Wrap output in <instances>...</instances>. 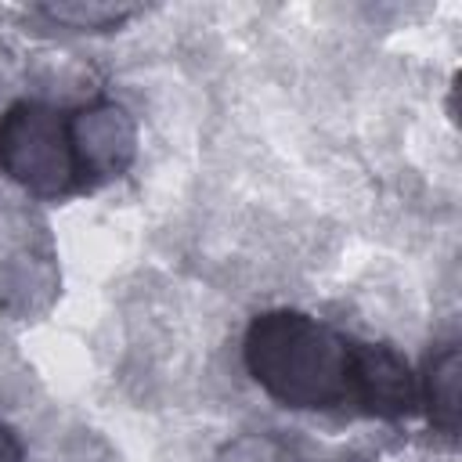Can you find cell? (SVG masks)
<instances>
[{
	"label": "cell",
	"instance_id": "5",
	"mask_svg": "<svg viewBox=\"0 0 462 462\" xmlns=\"http://www.w3.org/2000/svg\"><path fill=\"white\" fill-rule=\"evenodd\" d=\"M36 14L58 22V25H69L76 32H108V29H119L126 25L134 14H141L137 4H97V0H69V4H40L32 7Z\"/></svg>",
	"mask_w": 462,
	"mask_h": 462
},
{
	"label": "cell",
	"instance_id": "6",
	"mask_svg": "<svg viewBox=\"0 0 462 462\" xmlns=\"http://www.w3.org/2000/svg\"><path fill=\"white\" fill-rule=\"evenodd\" d=\"M22 458H25V448H22L18 433L7 422H0V462H22Z\"/></svg>",
	"mask_w": 462,
	"mask_h": 462
},
{
	"label": "cell",
	"instance_id": "2",
	"mask_svg": "<svg viewBox=\"0 0 462 462\" xmlns=\"http://www.w3.org/2000/svg\"><path fill=\"white\" fill-rule=\"evenodd\" d=\"M0 173L47 202L90 191L72 134V108L40 97L7 105L0 116Z\"/></svg>",
	"mask_w": 462,
	"mask_h": 462
},
{
	"label": "cell",
	"instance_id": "1",
	"mask_svg": "<svg viewBox=\"0 0 462 462\" xmlns=\"http://www.w3.org/2000/svg\"><path fill=\"white\" fill-rule=\"evenodd\" d=\"M368 346V339L307 310L274 307L245 325L242 361L249 379L282 408L361 415Z\"/></svg>",
	"mask_w": 462,
	"mask_h": 462
},
{
	"label": "cell",
	"instance_id": "3",
	"mask_svg": "<svg viewBox=\"0 0 462 462\" xmlns=\"http://www.w3.org/2000/svg\"><path fill=\"white\" fill-rule=\"evenodd\" d=\"M72 134L90 188L119 177L134 162L137 126L116 101H90L72 108Z\"/></svg>",
	"mask_w": 462,
	"mask_h": 462
},
{
	"label": "cell",
	"instance_id": "4",
	"mask_svg": "<svg viewBox=\"0 0 462 462\" xmlns=\"http://www.w3.org/2000/svg\"><path fill=\"white\" fill-rule=\"evenodd\" d=\"M419 375V408L426 411L430 426L455 440L458 437V415H462V350L455 339L437 343L426 354V365Z\"/></svg>",
	"mask_w": 462,
	"mask_h": 462
}]
</instances>
